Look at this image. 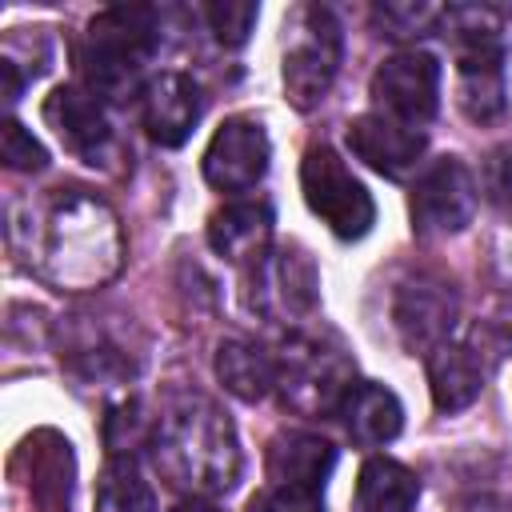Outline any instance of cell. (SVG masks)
<instances>
[{
    "label": "cell",
    "instance_id": "cell-10",
    "mask_svg": "<svg viewBox=\"0 0 512 512\" xmlns=\"http://www.w3.org/2000/svg\"><path fill=\"white\" fill-rule=\"evenodd\" d=\"M368 96L380 116H392L400 124H428L440 108V64L432 52H396L388 56L368 84Z\"/></svg>",
    "mask_w": 512,
    "mask_h": 512
},
{
    "label": "cell",
    "instance_id": "cell-25",
    "mask_svg": "<svg viewBox=\"0 0 512 512\" xmlns=\"http://www.w3.org/2000/svg\"><path fill=\"white\" fill-rule=\"evenodd\" d=\"M0 156H4V164L16 168V172H40V168L48 164L44 144H40L24 124H16V120H4V132H0Z\"/></svg>",
    "mask_w": 512,
    "mask_h": 512
},
{
    "label": "cell",
    "instance_id": "cell-19",
    "mask_svg": "<svg viewBox=\"0 0 512 512\" xmlns=\"http://www.w3.org/2000/svg\"><path fill=\"white\" fill-rule=\"evenodd\" d=\"M216 376L232 396L256 404L276 388V360L260 344L232 336V340H220L216 348Z\"/></svg>",
    "mask_w": 512,
    "mask_h": 512
},
{
    "label": "cell",
    "instance_id": "cell-8",
    "mask_svg": "<svg viewBox=\"0 0 512 512\" xmlns=\"http://www.w3.org/2000/svg\"><path fill=\"white\" fill-rule=\"evenodd\" d=\"M508 348V336H500L488 324H476L464 340H448L428 356V384H432V400L440 412H460L468 408L488 376L496 372L500 356Z\"/></svg>",
    "mask_w": 512,
    "mask_h": 512
},
{
    "label": "cell",
    "instance_id": "cell-20",
    "mask_svg": "<svg viewBox=\"0 0 512 512\" xmlns=\"http://www.w3.org/2000/svg\"><path fill=\"white\" fill-rule=\"evenodd\" d=\"M416 500H420V480L400 460L372 456L360 468V480H356V508L360 512H412Z\"/></svg>",
    "mask_w": 512,
    "mask_h": 512
},
{
    "label": "cell",
    "instance_id": "cell-4",
    "mask_svg": "<svg viewBox=\"0 0 512 512\" xmlns=\"http://www.w3.org/2000/svg\"><path fill=\"white\" fill-rule=\"evenodd\" d=\"M276 360V388L280 400L300 412V416H328L340 412L344 396L356 384V364L352 356L316 332H288V340L280 344Z\"/></svg>",
    "mask_w": 512,
    "mask_h": 512
},
{
    "label": "cell",
    "instance_id": "cell-18",
    "mask_svg": "<svg viewBox=\"0 0 512 512\" xmlns=\"http://www.w3.org/2000/svg\"><path fill=\"white\" fill-rule=\"evenodd\" d=\"M340 416H344V432L364 448H380L396 440L404 428V408L396 392L376 380H356L340 404Z\"/></svg>",
    "mask_w": 512,
    "mask_h": 512
},
{
    "label": "cell",
    "instance_id": "cell-9",
    "mask_svg": "<svg viewBox=\"0 0 512 512\" xmlns=\"http://www.w3.org/2000/svg\"><path fill=\"white\" fill-rule=\"evenodd\" d=\"M408 212H412L416 236H448L468 228L476 216V180L468 164L456 156L432 160L412 184Z\"/></svg>",
    "mask_w": 512,
    "mask_h": 512
},
{
    "label": "cell",
    "instance_id": "cell-11",
    "mask_svg": "<svg viewBox=\"0 0 512 512\" xmlns=\"http://www.w3.org/2000/svg\"><path fill=\"white\" fill-rule=\"evenodd\" d=\"M272 144L256 116H228L204 148V180L220 192H248L268 172Z\"/></svg>",
    "mask_w": 512,
    "mask_h": 512
},
{
    "label": "cell",
    "instance_id": "cell-14",
    "mask_svg": "<svg viewBox=\"0 0 512 512\" xmlns=\"http://www.w3.org/2000/svg\"><path fill=\"white\" fill-rule=\"evenodd\" d=\"M424 132L380 112H364L348 124V148L388 180H404L424 156Z\"/></svg>",
    "mask_w": 512,
    "mask_h": 512
},
{
    "label": "cell",
    "instance_id": "cell-2",
    "mask_svg": "<svg viewBox=\"0 0 512 512\" xmlns=\"http://www.w3.org/2000/svg\"><path fill=\"white\" fill-rule=\"evenodd\" d=\"M148 444L160 476L188 496L208 500V496L232 492L240 480L244 460H240L236 428L228 412L200 392H184L168 400Z\"/></svg>",
    "mask_w": 512,
    "mask_h": 512
},
{
    "label": "cell",
    "instance_id": "cell-6",
    "mask_svg": "<svg viewBox=\"0 0 512 512\" xmlns=\"http://www.w3.org/2000/svg\"><path fill=\"white\" fill-rule=\"evenodd\" d=\"M300 192L304 204L340 236L360 240L376 224V204L368 188L344 168V160L328 144H312L300 160Z\"/></svg>",
    "mask_w": 512,
    "mask_h": 512
},
{
    "label": "cell",
    "instance_id": "cell-28",
    "mask_svg": "<svg viewBox=\"0 0 512 512\" xmlns=\"http://www.w3.org/2000/svg\"><path fill=\"white\" fill-rule=\"evenodd\" d=\"M172 512H220L212 500H204V496H188V500H180Z\"/></svg>",
    "mask_w": 512,
    "mask_h": 512
},
{
    "label": "cell",
    "instance_id": "cell-26",
    "mask_svg": "<svg viewBox=\"0 0 512 512\" xmlns=\"http://www.w3.org/2000/svg\"><path fill=\"white\" fill-rule=\"evenodd\" d=\"M480 180H484L488 200H492L500 212L512 216V140L488 152V160H484V176H480Z\"/></svg>",
    "mask_w": 512,
    "mask_h": 512
},
{
    "label": "cell",
    "instance_id": "cell-3",
    "mask_svg": "<svg viewBox=\"0 0 512 512\" xmlns=\"http://www.w3.org/2000/svg\"><path fill=\"white\" fill-rule=\"evenodd\" d=\"M156 48H160V20L152 8L144 4L104 8L88 24L80 52H76L84 88L96 92L100 100H120L136 92L140 72Z\"/></svg>",
    "mask_w": 512,
    "mask_h": 512
},
{
    "label": "cell",
    "instance_id": "cell-24",
    "mask_svg": "<svg viewBox=\"0 0 512 512\" xmlns=\"http://www.w3.org/2000/svg\"><path fill=\"white\" fill-rule=\"evenodd\" d=\"M256 16H260V4H252V0H216L204 8V20L224 48H240L248 40Z\"/></svg>",
    "mask_w": 512,
    "mask_h": 512
},
{
    "label": "cell",
    "instance_id": "cell-15",
    "mask_svg": "<svg viewBox=\"0 0 512 512\" xmlns=\"http://www.w3.org/2000/svg\"><path fill=\"white\" fill-rule=\"evenodd\" d=\"M204 96L188 72H160L144 88V128L160 148H180L200 124Z\"/></svg>",
    "mask_w": 512,
    "mask_h": 512
},
{
    "label": "cell",
    "instance_id": "cell-1",
    "mask_svg": "<svg viewBox=\"0 0 512 512\" xmlns=\"http://www.w3.org/2000/svg\"><path fill=\"white\" fill-rule=\"evenodd\" d=\"M24 252L48 284L64 292H88L120 272L124 232L100 196L84 188H56L36 208L28 204Z\"/></svg>",
    "mask_w": 512,
    "mask_h": 512
},
{
    "label": "cell",
    "instance_id": "cell-22",
    "mask_svg": "<svg viewBox=\"0 0 512 512\" xmlns=\"http://www.w3.org/2000/svg\"><path fill=\"white\" fill-rule=\"evenodd\" d=\"M444 8L440 4H376L372 20L380 28V36L388 40H412V36H428L432 28H440Z\"/></svg>",
    "mask_w": 512,
    "mask_h": 512
},
{
    "label": "cell",
    "instance_id": "cell-12",
    "mask_svg": "<svg viewBox=\"0 0 512 512\" xmlns=\"http://www.w3.org/2000/svg\"><path fill=\"white\" fill-rule=\"evenodd\" d=\"M456 312H460V300H456L452 284L440 276L404 280L396 300H392V320H396L404 348L424 352V356H432L440 344L452 340Z\"/></svg>",
    "mask_w": 512,
    "mask_h": 512
},
{
    "label": "cell",
    "instance_id": "cell-23",
    "mask_svg": "<svg viewBox=\"0 0 512 512\" xmlns=\"http://www.w3.org/2000/svg\"><path fill=\"white\" fill-rule=\"evenodd\" d=\"M152 428H156V424H148V416L140 412L136 400H120V404H112L108 416H104V440H108V452H112V456H136V448H140L144 440H152Z\"/></svg>",
    "mask_w": 512,
    "mask_h": 512
},
{
    "label": "cell",
    "instance_id": "cell-7",
    "mask_svg": "<svg viewBox=\"0 0 512 512\" xmlns=\"http://www.w3.org/2000/svg\"><path fill=\"white\" fill-rule=\"evenodd\" d=\"M248 308L260 312L272 324H300L320 296V276L312 268V256L296 244L268 248L248 264Z\"/></svg>",
    "mask_w": 512,
    "mask_h": 512
},
{
    "label": "cell",
    "instance_id": "cell-5",
    "mask_svg": "<svg viewBox=\"0 0 512 512\" xmlns=\"http://www.w3.org/2000/svg\"><path fill=\"white\" fill-rule=\"evenodd\" d=\"M340 52L344 36L332 8L296 4L284 16V92L296 112H312L328 96L340 72Z\"/></svg>",
    "mask_w": 512,
    "mask_h": 512
},
{
    "label": "cell",
    "instance_id": "cell-13",
    "mask_svg": "<svg viewBox=\"0 0 512 512\" xmlns=\"http://www.w3.org/2000/svg\"><path fill=\"white\" fill-rule=\"evenodd\" d=\"M48 128L64 140L68 152H76L84 164H108L116 156V132L96 92L84 84H60L44 100Z\"/></svg>",
    "mask_w": 512,
    "mask_h": 512
},
{
    "label": "cell",
    "instance_id": "cell-21",
    "mask_svg": "<svg viewBox=\"0 0 512 512\" xmlns=\"http://www.w3.org/2000/svg\"><path fill=\"white\" fill-rule=\"evenodd\" d=\"M96 512H156V492L136 456H108L96 484Z\"/></svg>",
    "mask_w": 512,
    "mask_h": 512
},
{
    "label": "cell",
    "instance_id": "cell-17",
    "mask_svg": "<svg viewBox=\"0 0 512 512\" xmlns=\"http://www.w3.org/2000/svg\"><path fill=\"white\" fill-rule=\"evenodd\" d=\"M272 240V204L268 200H236L212 212L208 220V244L216 256L232 264H252L268 252Z\"/></svg>",
    "mask_w": 512,
    "mask_h": 512
},
{
    "label": "cell",
    "instance_id": "cell-16",
    "mask_svg": "<svg viewBox=\"0 0 512 512\" xmlns=\"http://www.w3.org/2000/svg\"><path fill=\"white\" fill-rule=\"evenodd\" d=\"M336 468V448L316 432H276L264 452V472L272 488H308L320 492Z\"/></svg>",
    "mask_w": 512,
    "mask_h": 512
},
{
    "label": "cell",
    "instance_id": "cell-27",
    "mask_svg": "<svg viewBox=\"0 0 512 512\" xmlns=\"http://www.w3.org/2000/svg\"><path fill=\"white\" fill-rule=\"evenodd\" d=\"M248 512H324V500L308 488H268L248 504Z\"/></svg>",
    "mask_w": 512,
    "mask_h": 512
}]
</instances>
